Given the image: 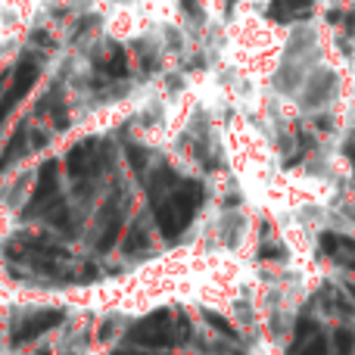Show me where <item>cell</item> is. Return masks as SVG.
<instances>
[{
	"label": "cell",
	"mask_w": 355,
	"mask_h": 355,
	"mask_svg": "<svg viewBox=\"0 0 355 355\" xmlns=\"http://www.w3.org/2000/svg\"><path fill=\"white\" fill-rule=\"evenodd\" d=\"M340 91V72L331 60H321L318 66L309 69L306 81L300 87V100L306 110H324V106L334 103Z\"/></svg>",
	"instance_id": "1"
},
{
	"label": "cell",
	"mask_w": 355,
	"mask_h": 355,
	"mask_svg": "<svg viewBox=\"0 0 355 355\" xmlns=\"http://www.w3.org/2000/svg\"><path fill=\"white\" fill-rule=\"evenodd\" d=\"M352 349H355V334L352 331L334 334V355H352Z\"/></svg>",
	"instance_id": "2"
},
{
	"label": "cell",
	"mask_w": 355,
	"mask_h": 355,
	"mask_svg": "<svg viewBox=\"0 0 355 355\" xmlns=\"http://www.w3.org/2000/svg\"><path fill=\"white\" fill-rule=\"evenodd\" d=\"M321 250H324V252L355 250V243H352V240H346V237H337V234H324V237H321Z\"/></svg>",
	"instance_id": "3"
},
{
	"label": "cell",
	"mask_w": 355,
	"mask_h": 355,
	"mask_svg": "<svg viewBox=\"0 0 355 355\" xmlns=\"http://www.w3.org/2000/svg\"><path fill=\"white\" fill-rule=\"evenodd\" d=\"M300 355H327V340L324 337H312V343H309Z\"/></svg>",
	"instance_id": "4"
},
{
	"label": "cell",
	"mask_w": 355,
	"mask_h": 355,
	"mask_svg": "<svg viewBox=\"0 0 355 355\" xmlns=\"http://www.w3.org/2000/svg\"><path fill=\"white\" fill-rule=\"evenodd\" d=\"M349 296H352V300H355V284H349Z\"/></svg>",
	"instance_id": "5"
}]
</instances>
